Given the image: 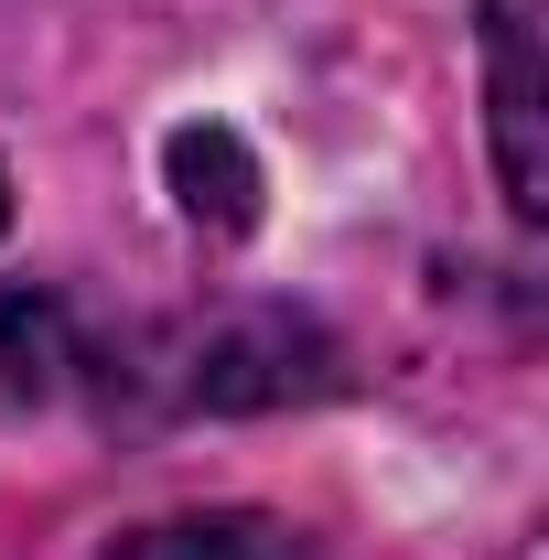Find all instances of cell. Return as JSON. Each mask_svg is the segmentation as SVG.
I'll return each instance as SVG.
<instances>
[{
  "instance_id": "6da1fadb",
  "label": "cell",
  "mask_w": 549,
  "mask_h": 560,
  "mask_svg": "<svg viewBox=\"0 0 549 560\" xmlns=\"http://www.w3.org/2000/svg\"><path fill=\"white\" fill-rule=\"evenodd\" d=\"M484 97H495L506 206L549 215V22H539V0H484Z\"/></svg>"
},
{
  "instance_id": "7a4b0ae2",
  "label": "cell",
  "mask_w": 549,
  "mask_h": 560,
  "mask_svg": "<svg viewBox=\"0 0 549 560\" xmlns=\"http://www.w3.org/2000/svg\"><path fill=\"white\" fill-rule=\"evenodd\" d=\"M302 355H324L302 324H215L206 346H195V399L215 410H248V399H291V388H324V366H302Z\"/></svg>"
},
{
  "instance_id": "3957f363",
  "label": "cell",
  "mask_w": 549,
  "mask_h": 560,
  "mask_svg": "<svg viewBox=\"0 0 549 560\" xmlns=\"http://www.w3.org/2000/svg\"><path fill=\"white\" fill-rule=\"evenodd\" d=\"M108 560H313L280 517L259 506H206V517H162V528H130Z\"/></svg>"
},
{
  "instance_id": "277c9868",
  "label": "cell",
  "mask_w": 549,
  "mask_h": 560,
  "mask_svg": "<svg viewBox=\"0 0 549 560\" xmlns=\"http://www.w3.org/2000/svg\"><path fill=\"white\" fill-rule=\"evenodd\" d=\"M173 184H184V215L195 226H259V162L237 151V130H184L173 140Z\"/></svg>"
},
{
  "instance_id": "5b68a950",
  "label": "cell",
  "mask_w": 549,
  "mask_h": 560,
  "mask_svg": "<svg viewBox=\"0 0 549 560\" xmlns=\"http://www.w3.org/2000/svg\"><path fill=\"white\" fill-rule=\"evenodd\" d=\"M55 366H66V335H55V313H44L33 291H0V410L44 399V388H55Z\"/></svg>"
},
{
  "instance_id": "8992f818",
  "label": "cell",
  "mask_w": 549,
  "mask_h": 560,
  "mask_svg": "<svg viewBox=\"0 0 549 560\" xmlns=\"http://www.w3.org/2000/svg\"><path fill=\"white\" fill-rule=\"evenodd\" d=\"M0 226H11V173H0Z\"/></svg>"
}]
</instances>
